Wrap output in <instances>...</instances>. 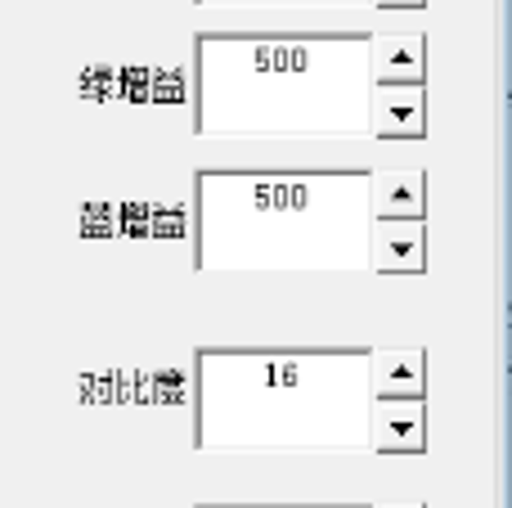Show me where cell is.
I'll return each mask as SVG.
<instances>
[{"instance_id":"1","label":"cell","mask_w":512,"mask_h":508,"mask_svg":"<svg viewBox=\"0 0 512 508\" xmlns=\"http://www.w3.org/2000/svg\"><path fill=\"white\" fill-rule=\"evenodd\" d=\"M373 257L382 270L423 266V225L418 221H378L373 225Z\"/></svg>"},{"instance_id":"3","label":"cell","mask_w":512,"mask_h":508,"mask_svg":"<svg viewBox=\"0 0 512 508\" xmlns=\"http://www.w3.org/2000/svg\"><path fill=\"white\" fill-rule=\"evenodd\" d=\"M405 59L414 63V68H423V50H418V41H409V50H405V41H400V36L378 41V77L405 86Z\"/></svg>"},{"instance_id":"4","label":"cell","mask_w":512,"mask_h":508,"mask_svg":"<svg viewBox=\"0 0 512 508\" xmlns=\"http://www.w3.org/2000/svg\"><path fill=\"white\" fill-rule=\"evenodd\" d=\"M378 5H405V0H378ZM409 5H418V0H409Z\"/></svg>"},{"instance_id":"2","label":"cell","mask_w":512,"mask_h":508,"mask_svg":"<svg viewBox=\"0 0 512 508\" xmlns=\"http://www.w3.org/2000/svg\"><path fill=\"white\" fill-rule=\"evenodd\" d=\"M373 423V437H378V446H418V437H423V405H414L405 419V401H378L369 414Z\"/></svg>"}]
</instances>
